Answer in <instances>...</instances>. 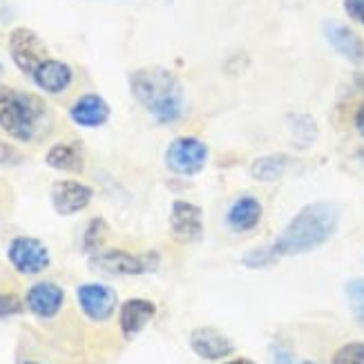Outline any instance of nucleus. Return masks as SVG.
Segmentation results:
<instances>
[{
	"label": "nucleus",
	"mask_w": 364,
	"mask_h": 364,
	"mask_svg": "<svg viewBox=\"0 0 364 364\" xmlns=\"http://www.w3.org/2000/svg\"><path fill=\"white\" fill-rule=\"evenodd\" d=\"M340 226V208L331 201L306 203L271 244L277 257L306 255L322 248Z\"/></svg>",
	"instance_id": "nucleus-1"
},
{
	"label": "nucleus",
	"mask_w": 364,
	"mask_h": 364,
	"mask_svg": "<svg viewBox=\"0 0 364 364\" xmlns=\"http://www.w3.org/2000/svg\"><path fill=\"white\" fill-rule=\"evenodd\" d=\"M130 90L136 103L161 125H172L186 114L183 85L166 68L150 65L141 68L130 76Z\"/></svg>",
	"instance_id": "nucleus-2"
},
{
	"label": "nucleus",
	"mask_w": 364,
	"mask_h": 364,
	"mask_svg": "<svg viewBox=\"0 0 364 364\" xmlns=\"http://www.w3.org/2000/svg\"><path fill=\"white\" fill-rule=\"evenodd\" d=\"M47 121L50 114L36 94L0 87V128L11 139L29 144L45 130Z\"/></svg>",
	"instance_id": "nucleus-3"
},
{
	"label": "nucleus",
	"mask_w": 364,
	"mask_h": 364,
	"mask_svg": "<svg viewBox=\"0 0 364 364\" xmlns=\"http://www.w3.org/2000/svg\"><path fill=\"white\" fill-rule=\"evenodd\" d=\"M210 159V148L197 136H177L166 148L164 161L179 177H195Z\"/></svg>",
	"instance_id": "nucleus-4"
},
{
	"label": "nucleus",
	"mask_w": 364,
	"mask_h": 364,
	"mask_svg": "<svg viewBox=\"0 0 364 364\" xmlns=\"http://www.w3.org/2000/svg\"><path fill=\"white\" fill-rule=\"evenodd\" d=\"M9 54L23 74L31 76L43 60L50 58V50L43 38L29 27H16L9 34Z\"/></svg>",
	"instance_id": "nucleus-5"
},
{
	"label": "nucleus",
	"mask_w": 364,
	"mask_h": 364,
	"mask_svg": "<svg viewBox=\"0 0 364 364\" xmlns=\"http://www.w3.org/2000/svg\"><path fill=\"white\" fill-rule=\"evenodd\" d=\"M7 257L21 275H38L52 264L50 250L36 237H16V240H11Z\"/></svg>",
	"instance_id": "nucleus-6"
},
{
	"label": "nucleus",
	"mask_w": 364,
	"mask_h": 364,
	"mask_svg": "<svg viewBox=\"0 0 364 364\" xmlns=\"http://www.w3.org/2000/svg\"><path fill=\"white\" fill-rule=\"evenodd\" d=\"M76 299L83 315L92 322H107L119 306L117 291L105 284H81L76 289Z\"/></svg>",
	"instance_id": "nucleus-7"
},
{
	"label": "nucleus",
	"mask_w": 364,
	"mask_h": 364,
	"mask_svg": "<svg viewBox=\"0 0 364 364\" xmlns=\"http://www.w3.org/2000/svg\"><path fill=\"white\" fill-rule=\"evenodd\" d=\"M94 266L109 275H144L156 268L154 255H132L128 250H99L94 255Z\"/></svg>",
	"instance_id": "nucleus-8"
},
{
	"label": "nucleus",
	"mask_w": 364,
	"mask_h": 364,
	"mask_svg": "<svg viewBox=\"0 0 364 364\" xmlns=\"http://www.w3.org/2000/svg\"><path fill=\"white\" fill-rule=\"evenodd\" d=\"M170 232L181 244H195L203 235V213L197 203L177 199L170 208Z\"/></svg>",
	"instance_id": "nucleus-9"
},
{
	"label": "nucleus",
	"mask_w": 364,
	"mask_h": 364,
	"mask_svg": "<svg viewBox=\"0 0 364 364\" xmlns=\"http://www.w3.org/2000/svg\"><path fill=\"white\" fill-rule=\"evenodd\" d=\"M324 38L342 58L353 63V65H364V41L355 29L338 21H326Z\"/></svg>",
	"instance_id": "nucleus-10"
},
{
	"label": "nucleus",
	"mask_w": 364,
	"mask_h": 364,
	"mask_svg": "<svg viewBox=\"0 0 364 364\" xmlns=\"http://www.w3.org/2000/svg\"><path fill=\"white\" fill-rule=\"evenodd\" d=\"M92 197L94 190L76 179H60L52 186V203L58 215H76L85 210Z\"/></svg>",
	"instance_id": "nucleus-11"
},
{
	"label": "nucleus",
	"mask_w": 364,
	"mask_h": 364,
	"mask_svg": "<svg viewBox=\"0 0 364 364\" xmlns=\"http://www.w3.org/2000/svg\"><path fill=\"white\" fill-rule=\"evenodd\" d=\"M65 302V291L54 282H38L25 295V306L41 320H52Z\"/></svg>",
	"instance_id": "nucleus-12"
},
{
	"label": "nucleus",
	"mask_w": 364,
	"mask_h": 364,
	"mask_svg": "<svg viewBox=\"0 0 364 364\" xmlns=\"http://www.w3.org/2000/svg\"><path fill=\"white\" fill-rule=\"evenodd\" d=\"M109 105L101 94H83L70 107V119L81 128H101L109 119Z\"/></svg>",
	"instance_id": "nucleus-13"
},
{
	"label": "nucleus",
	"mask_w": 364,
	"mask_h": 364,
	"mask_svg": "<svg viewBox=\"0 0 364 364\" xmlns=\"http://www.w3.org/2000/svg\"><path fill=\"white\" fill-rule=\"evenodd\" d=\"M190 349L203 360H224L235 351V346L224 333H219L217 328L201 326L190 333Z\"/></svg>",
	"instance_id": "nucleus-14"
},
{
	"label": "nucleus",
	"mask_w": 364,
	"mask_h": 364,
	"mask_svg": "<svg viewBox=\"0 0 364 364\" xmlns=\"http://www.w3.org/2000/svg\"><path fill=\"white\" fill-rule=\"evenodd\" d=\"M264 217V205L257 197L242 195L237 197L226 213V224L232 232H250L257 228V224Z\"/></svg>",
	"instance_id": "nucleus-15"
},
{
	"label": "nucleus",
	"mask_w": 364,
	"mask_h": 364,
	"mask_svg": "<svg viewBox=\"0 0 364 364\" xmlns=\"http://www.w3.org/2000/svg\"><path fill=\"white\" fill-rule=\"evenodd\" d=\"M31 78H34V83L43 92L60 94V92H65L72 85L74 72H72V68L68 65V63L56 60V58H47L36 68V72L31 74Z\"/></svg>",
	"instance_id": "nucleus-16"
},
{
	"label": "nucleus",
	"mask_w": 364,
	"mask_h": 364,
	"mask_svg": "<svg viewBox=\"0 0 364 364\" xmlns=\"http://www.w3.org/2000/svg\"><path fill=\"white\" fill-rule=\"evenodd\" d=\"M156 315V304L150 302V299H128V302L121 304L119 311V322H121V331L125 338H134L141 331L148 326V322Z\"/></svg>",
	"instance_id": "nucleus-17"
},
{
	"label": "nucleus",
	"mask_w": 364,
	"mask_h": 364,
	"mask_svg": "<svg viewBox=\"0 0 364 364\" xmlns=\"http://www.w3.org/2000/svg\"><path fill=\"white\" fill-rule=\"evenodd\" d=\"M295 166V161L287 154H266L252 161L250 177L255 181H277Z\"/></svg>",
	"instance_id": "nucleus-18"
},
{
	"label": "nucleus",
	"mask_w": 364,
	"mask_h": 364,
	"mask_svg": "<svg viewBox=\"0 0 364 364\" xmlns=\"http://www.w3.org/2000/svg\"><path fill=\"white\" fill-rule=\"evenodd\" d=\"M45 164L54 168V170H63V172H81L85 161H83V154L76 146L72 144H56L47 150L45 156Z\"/></svg>",
	"instance_id": "nucleus-19"
},
{
	"label": "nucleus",
	"mask_w": 364,
	"mask_h": 364,
	"mask_svg": "<svg viewBox=\"0 0 364 364\" xmlns=\"http://www.w3.org/2000/svg\"><path fill=\"white\" fill-rule=\"evenodd\" d=\"M346 302H349L351 313L355 315V320L364 324V279H351L344 287Z\"/></svg>",
	"instance_id": "nucleus-20"
},
{
	"label": "nucleus",
	"mask_w": 364,
	"mask_h": 364,
	"mask_svg": "<svg viewBox=\"0 0 364 364\" xmlns=\"http://www.w3.org/2000/svg\"><path fill=\"white\" fill-rule=\"evenodd\" d=\"M331 364H364V342H346L331 358Z\"/></svg>",
	"instance_id": "nucleus-21"
},
{
	"label": "nucleus",
	"mask_w": 364,
	"mask_h": 364,
	"mask_svg": "<svg viewBox=\"0 0 364 364\" xmlns=\"http://www.w3.org/2000/svg\"><path fill=\"white\" fill-rule=\"evenodd\" d=\"M105 232H107V226L103 219H92L90 226L83 235V248L87 252H99L103 240H105Z\"/></svg>",
	"instance_id": "nucleus-22"
},
{
	"label": "nucleus",
	"mask_w": 364,
	"mask_h": 364,
	"mask_svg": "<svg viewBox=\"0 0 364 364\" xmlns=\"http://www.w3.org/2000/svg\"><path fill=\"white\" fill-rule=\"evenodd\" d=\"M279 257L275 255L273 246H262V248H252L244 255V264L248 268H266V266H273Z\"/></svg>",
	"instance_id": "nucleus-23"
},
{
	"label": "nucleus",
	"mask_w": 364,
	"mask_h": 364,
	"mask_svg": "<svg viewBox=\"0 0 364 364\" xmlns=\"http://www.w3.org/2000/svg\"><path fill=\"white\" fill-rule=\"evenodd\" d=\"M25 311V304L18 295L14 293H5L0 295V318H14V315H21Z\"/></svg>",
	"instance_id": "nucleus-24"
},
{
	"label": "nucleus",
	"mask_w": 364,
	"mask_h": 364,
	"mask_svg": "<svg viewBox=\"0 0 364 364\" xmlns=\"http://www.w3.org/2000/svg\"><path fill=\"white\" fill-rule=\"evenodd\" d=\"M342 7L351 21L364 25V0H342Z\"/></svg>",
	"instance_id": "nucleus-25"
},
{
	"label": "nucleus",
	"mask_w": 364,
	"mask_h": 364,
	"mask_svg": "<svg viewBox=\"0 0 364 364\" xmlns=\"http://www.w3.org/2000/svg\"><path fill=\"white\" fill-rule=\"evenodd\" d=\"M16 164H21V154L9 144H5V141H0V166H16Z\"/></svg>",
	"instance_id": "nucleus-26"
},
{
	"label": "nucleus",
	"mask_w": 364,
	"mask_h": 364,
	"mask_svg": "<svg viewBox=\"0 0 364 364\" xmlns=\"http://www.w3.org/2000/svg\"><path fill=\"white\" fill-rule=\"evenodd\" d=\"M353 123H355V130H358V134L364 139V103L358 107V112H355V117H353Z\"/></svg>",
	"instance_id": "nucleus-27"
},
{
	"label": "nucleus",
	"mask_w": 364,
	"mask_h": 364,
	"mask_svg": "<svg viewBox=\"0 0 364 364\" xmlns=\"http://www.w3.org/2000/svg\"><path fill=\"white\" fill-rule=\"evenodd\" d=\"M224 364H257V362H252V360H248V358H237V360H228V362H224Z\"/></svg>",
	"instance_id": "nucleus-28"
},
{
	"label": "nucleus",
	"mask_w": 364,
	"mask_h": 364,
	"mask_svg": "<svg viewBox=\"0 0 364 364\" xmlns=\"http://www.w3.org/2000/svg\"><path fill=\"white\" fill-rule=\"evenodd\" d=\"M358 156H360V159L364 161V148H360V150H358Z\"/></svg>",
	"instance_id": "nucleus-29"
},
{
	"label": "nucleus",
	"mask_w": 364,
	"mask_h": 364,
	"mask_svg": "<svg viewBox=\"0 0 364 364\" xmlns=\"http://www.w3.org/2000/svg\"><path fill=\"white\" fill-rule=\"evenodd\" d=\"M299 364H315V362H311V360H304V362H299Z\"/></svg>",
	"instance_id": "nucleus-30"
},
{
	"label": "nucleus",
	"mask_w": 364,
	"mask_h": 364,
	"mask_svg": "<svg viewBox=\"0 0 364 364\" xmlns=\"http://www.w3.org/2000/svg\"><path fill=\"white\" fill-rule=\"evenodd\" d=\"M25 364H38V362H25Z\"/></svg>",
	"instance_id": "nucleus-31"
}]
</instances>
